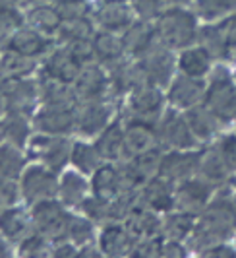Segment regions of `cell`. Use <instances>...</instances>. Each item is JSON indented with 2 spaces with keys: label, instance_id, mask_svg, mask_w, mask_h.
<instances>
[{
  "label": "cell",
  "instance_id": "obj_1",
  "mask_svg": "<svg viewBox=\"0 0 236 258\" xmlns=\"http://www.w3.org/2000/svg\"><path fill=\"white\" fill-rule=\"evenodd\" d=\"M236 235V206L230 186L224 184L217 188L215 196L205 210L196 218L194 231L186 241L190 250L201 252L207 246L226 243Z\"/></svg>",
  "mask_w": 236,
  "mask_h": 258
},
{
  "label": "cell",
  "instance_id": "obj_2",
  "mask_svg": "<svg viewBox=\"0 0 236 258\" xmlns=\"http://www.w3.org/2000/svg\"><path fill=\"white\" fill-rule=\"evenodd\" d=\"M155 31L161 43L172 51H182L197 43L199 18L188 6H167L155 20Z\"/></svg>",
  "mask_w": 236,
  "mask_h": 258
},
{
  "label": "cell",
  "instance_id": "obj_3",
  "mask_svg": "<svg viewBox=\"0 0 236 258\" xmlns=\"http://www.w3.org/2000/svg\"><path fill=\"white\" fill-rule=\"evenodd\" d=\"M203 105L223 124L236 122V82L232 80L230 70L223 66V62L215 66L207 78Z\"/></svg>",
  "mask_w": 236,
  "mask_h": 258
},
{
  "label": "cell",
  "instance_id": "obj_4",
  "mask_svg": "<svg viewBox=\"0 0 236 258\" xmlns=\"http://www.w3.org/2000/svg\"><path fill=\"white\" fill-rule=\"evenodd\" d=\"M197 43L207 49L215 62H236V12L199 26Z\"/></svg>",
  "mask_w": 236,
  "mask_h": 258
},
{
  "label": "cell",
  "instance_id": "obj_5",
  "mask_svg": "<svg viewBox=\"0 0 236 258\" xmlns=\"http://www.w3.org/2000/svg\"><path fill=\"white\" fill-rule=\"evenodd\" d=\"M74 142L68 136H53V134H31L26 146V154L29 159L43 163L45 167L62 173L70 163Z\"/></svg>",
  "mask_w": 236,
  "mask_h": 258
},
{
  "label": "cell",
  "instance_id": "obj_6",
  "mask_svg": "<svg viewBox=\"0 0 236 258\" xmlns=\"http://www.w3.org/2000/svg\"><path fill=\"white\" fill-rule=\"evenodd\" d=\"M167 93H163V88L153 86V84H144L136 90H132L124 101L120 111L122 118H138V120H147V122H157L161 115L167 109Z\"/></svg>",
  "mask_w": 236,
  "mask_h": 258
},
{
  "label": "cell",
  "instance_id": "obj_7",
  "mask_svg": "<svg viewBox=\"0 0 236 258\" xmlns=\"http://www.w3.org/2000/svg\"><path fill=\"white\" fill-rule=\"evenodd\" d=\"M72 212L66 208L58 198L41 200L31 206V221H33V231L41 233L49 241L58 243L64 241L68 235Z\"/></svg>",
  "mask_w": 236,
  "mask_h": 258
},
{
  "label": "cell",
  "instance_id": "obj_8",
  "mask_svg": "<svg viewBox=\"0 0 236 258\" xmlns=\"http://www.w3.org/2000/svg\"><path fill=\"white\" fill-rule=\"evenodd\" d=\"M118 105L112 99L79 101L76 107V132L85 140H95L118 116Z\"/></svg>",
  "mask_w": 236,
  "mask_h": 258
},
{
  "label": "cell",
  "instance_id": "obj_9",
  "mask_svg": "<svg viewBox=\"0 0 236 258\" xmlns=\"http://www.w3.org/2000/svg\"><path fill=\"white\" fill-rule=\"evenodd\" d=\"M58 173L53 169L45 167L43 163H31L24 169L20 177V194L22 202L27 206H33L41 200H49L58 196Z\"/></svg>",
  "mask_w": 236,
  "mask_h": 258
},
{
  "label": "cell",
  "instance_id": "obj_10",
  "mask_svg": "<svg viewBox=\"0 0 236 258\" xmlns=\"http://www.w3.org/2000/svg\"><path fill=\"white\" fill-rule=\"evenodd\" d=\"M157 138L163 150H197L201 146L190 128L184 111L174 107L165 109L157 120Z\"/></svg>",
  "mask_w": 236,
  "mask_h": 258
},
{
  "label": "cell",
  "instance_id": "obj_11",
  "mask_svg": "<svg viewBox=\"0 0 236 258\" xmlns=\"http://www.w3.org/2000/svg\"><path fill=\"white\" fill-rule=\"evenodd\" d=\"M0 93L6 101V113H16L33 118L39 109V80L20 78V80H2Z\"/></svg>",
  "mask_w": 236,
  "mask_h": 258
},
{
  "label": "cell",
  "instance_id": "obj_12",
  "mask_svg": "<svg viewBox=\"0 0 236 258\" xmlns=\"http://www.w3.org/2000/svg\"><path fill=\"white\" fill-rule=\"evenodd\" d=\"M136 60L142 66L147 82L153 84V86L163 88V90H167V86L171 84V80L178 72L176 51H172L171 47H167L161 41H157L149 51H145Z\"/></svg>",
  "mask_w": 236,
  "mask_h": 258
},
{
  "label": "cell",
  "instance_id": "obj_13",
  "mask_svg": "<svg viewBox=\"0 0 236 258\" xmlns=\"http://www.w3.org/2000/svg\"><path fill=\"white\" fill-rule=\"evenodd\" d=\"M91 18L97 29L112 33H124L136 22L130 2L120 0H93Z\"/></svg>",
  "mask_w": 236,
  "mask_h": 258
},
{
  "label": "cell",
  "instance_id": "obj_14",
  "mask_svg": "<svg viewBox=\"0 0 236 258\" xmlns=\"http://www.w3.org/2000/svg\"><path fill=\"white\" fill-rule=\"evenodd\" d=\"M201 152L203 150H165L157 175L174 184L196 177L201 161Z\"/></svg>",
  "mask_w": 236,
  "mask_h": 258
},
{
  "label": "cell",
  "instance_id": "obj_15",
  "mask_svg": "<svg viewBox=\"0 0 236 258\" xmlns=\"http://www.w3.org/2000/svg\"><path fill=\"white\" fill-rule=\"evenodd\" d=\"M215 192L217 186L201 179L199 175L176 182V210L199 216L211 202Z\"/></svg>",
  "mask_w": 236,
  "mask_h": 258
},
{
  "label": "cell",
  "instance_id": "obj_16",
  "mask_svg": "<svg viewBox=\"0 0 236 258\" xmlns=\"http://www.w3.org/2000/svg\"><path fill=\"white\" fill-rule=\"evenodd\" d=\"M207 90V80H199L176 72V76L167 86V103L178 111H186L190 107L203 103Z\"/></svg>",
  "mask_w": 236,
  "mask_h": 258
},
{
  "label": "cell",
  "instance_id": "obj_17",
  "mask_svg": "<svg viewBox=\"0 0 236 258\" xmlns=\"http://www.w3.org/2000/svg\"><path fill=\"white\" fill-rule=\"evenodd\" d=\"M35 132L70 136L76 132V107H39L31 118Z\"/></svg>",
  "mask_w": 236,
  "mask_h": 258
},
{
  "label": "cell",
  "instance_id": "obj_18",
  "mask_svg": "<svg viewBox=\"0 0 236 258\" xmlns=\"http://www.w3.org/2000/svg\"><path fill=\"white\" fill-rule=\"evenodd\" d=\"M81 66H83V62L66 45H56L49 54L43 56L39 74L60 80V82H66V84H74V80L78 78Z\"/></svg>",
  "mask_w": 236,
  "mask_h": 258
},
{
  "label": "cell",
  "instance_id": "obj_19",
  "mask_svg": "<svg viewBox=\"0 0 236 258\" xmlns=\"http://www.w3.org/2000/svg\"><path fill=\"white\" fill-rule=\"evenodd\" d=\"M74 91L78 101L108 99V70L99 62H87L81 66L78 78L74 80Z\"/></svg>",
  "mask_w": 236,
  "mask_h": 258
},
{
  "label": "cell",
  "instance_id": "obj_20",
  "mask_svg": "<svg viewBox=\"0 0 236 258\" xmlns=\"http://www.w3.org/2000/svg\"><path fill=\"white\" fill-rule=\"evenodd\" d=\"M4 47H8V49H12L16 52H22L29 58H37L39 60V58L49 54L56 47V41L51 35H45L37 29H33L31 26L24 24L10 37V41Z\"/></svg>",
  "mask_w": 236,
  "mask_h": 258
},
{
  "label": "cell",
  "instance_id": "obj_21",
  "mask_svg": "<svg viewBox=\"0 0 236 258\" xmlns=\"http://www.w3.org/2000/svg\"><path fill=\"white\" fill-rule=\"evenodd\" d=\"M124 154L134 157L151 148H157V122H147L138 118H124Z\"/></svg>",
  "mask_w": 236,
  "mask_h": 258
},
{
  "label": "cell",
  "instance_id": "obj_22",
  "mask_svg": "<svg viewBox=\"0 0 236 258\" xmlns=\"http://www.w3.org/2000/svg\"><path fill=\"white\" fill-rule=\"evenodd\" d=\"M140 202L157 214H167L176 208V184L161 175H153L140 190Z\"/></svg>",
  "mask_w": 236,
  "mask_h": 258
},
{
  "label": "cell",
  "instance_id": "obj_23",
  "mask_svg": "<svg viewBox=\"0 0 236 258\" xmlns=\"http://www.w3.org/2000/svg\"><path fill=\"white\" fill-rule=\"evenodd\" d=\"M136 245V239L126 229L122 221H108L103 223V229L99 233L97 246L101 254L105 256H130Z\"/></svg>",
  "mask_w": 236,
  "mask_h": 258
},
{
  "label": "cell",
  "instance_id": "obj_24",
  "mask_svg": "<svg viewBox=\"0 0 236 258\" xmlns=\"http://www.w3.org/2000/svg\"><path fill=\"white\" fill-rule=\"evenodd\" d=\"M184 116H186V120H188L190 128L194 132V136H196L197 142L201 144V146L217 142L219 136L223 134L224 124L203 103L186 109Z\"/></svg>",
  "mask_w": 236,
  "mask_h": 258
},
{
  "label": "cell",
  "instance_id": "obj_25",
  "mask_svg": "<svg viewBox=\"0 0 236 258\" xmlns=\"http://www.w3.org/2000/svg\"><path fill=\"white\" fill-rule=\"evenodd\" d=\"M91 194V184L87 175L78 169H64L58 181V200L70 210H79L83 200Z\"/></svg>",
  "mask_w": 236,
  "mask_h": 258
},
{
  "label": "cell",
  "instance_id": "obj_26",
  "mask_svg": "<svg viewBox=\"0 0 236 258\" xmlns=\"http://www.w3.org/2000/svg\"><path fill=\"white\" fill-rule=\"evenodd\" d=\"M29 233H33V221H31V212H27L24 206L0 208V235L6 237L12 245H18L24 241Z\"/></svg>",
  "mask_w": 236,
  "mask_h": 258
},
{
  "label": "cell",
  "instance_id": "obj_27",
  "mask_svg": "<svg viewBox=\"0 0 236 258\" xmlns=\"http://www.w3.org/2000/svg\"><path fill=\"white\" fill-rule=\"evenodd\" d=\"M126 225V229L132 233V237L136 241L140 239H145V237H153V235H159L161 233V223H163V218L161 214L149 210V208L140 202V196H138V202L134 204L128 216L122 221Z\"/></svg>",
  "mask_w": 236,
  "mask_h": 258
},
{
  "label": "cell",
  "instance_id": "obj_28",
  "mask_svg": "<svg viewBox=\"0 0 236 258\" xmlns=\"http://www.w3.org/2000/svg\"><path fill=\"white\" fill-rule=\"evenodd\" d=\"M93 52H95V62L103 64L106 70L128 58L122 33H112L103 29H97V33L93 35Z\"/></svg>",
  "mask_w": 236,
  "mask_h": 258
},
{
  "label": "cell",
  "instance_id": "obj_29",
  "mask_svg": "<svg viewBox=\"0 0 236 258\" xmlns=\"http://www.w3.org/2000/svg\"><path fill=\"white\" fill-rule=\"evenodd\" d=\"M213 62L215 58L211 56L207 49H203L199 43L186 47L176 54V66L178 72L186 74V76L199 78V80H207L213 70Z\"/></svg>",
  "mask_w": 236,
  "mask_h": 258
},
{
  "label": "cell",
  "instance_id": "obj_30",
  "mask_svg": "<svg viewBox=\"0 0 236 258\" xmlns=\"http://www.w3.org/2000/svg\"><path fill=\"white\" fill-rule=\"evenodd\" d=\"M95 148L101 154V157L108 163H116L120 159H124V118L118 113V116L106 126L95 140Z\"/></svg>",
  "mask_w": 236,
  "mask_h": 258
},
{
  "label": "cell",
  "instance_id": "obj_31",
  "mask_svg": "<svg viewBox=\"0 0 236 258\" xmlns=\"http://www.w3.org/2000/svg\"><path fill=\"white\" fill-rule=\"evenodd\" d=\"M122 41H124V49H126L128 56H132V58L142 56L145 51H149L159 41L157 31H155V22L136 18V22L122 33Z\"/></svg>",
  "mask_w": 236,
  "mask_h": 258
},
{
  "label": "cell",
  "instance_id": "obj_32",
  "mask_svg": "<svg viewBox=\"0 0 236 258\" xmlns=\"http://www.w3.org/2000/svg\"><path fill=\"white\" fill-rule=\"evenodd\" d=\"M78 103L72 84L39 74V107H78Z\"/></svg>",
  "mask_w": 236,
  "mask_h": 258
},
{
  "label": "cell",
  "instance_id": "obj_33",
  "mask_svg": "<svg viewBox=\"0 0 236 258\" xmlns=\"http://www.w3.org/2000/svg\"><path fill=\"white\" fill-rule=\"evenodd\" d=\"M230 173H232V169L226 163V159L219 152L217 146L205 148L201 152V161H199V169H197V175L201 179H205L207 182L215 184L217 188H221L224 184H228Z\"/></svg>",
  "mask_w": 236,
  "mask_h": 258
},
{
  "label": "cell",
  "instance_id": "obj_34",
  "mask_svg": "<svg viewBox=\"0 0 236 258\" xmlns=\"http://www.w3.org/2000/svg\"><path fill=\"white\" fill-rule=\"evenodd\" d=\"M89 184H91V194L97 200H101L105 204H110L112 200H116L118 196L122 194L116 163H108V161L103 163L91 175Z\"/></svg>",
  "mask_w": 236,
  "mask_h": 258
},
{
  "label": "cell",
  "instance_id": "obj_35",
  "mask_svg": "<svg viewBox=\"0 0 236 258\" xmlns=\"http://www.w3.org/2000/svg\"><path fill=\"white\" fill-rule=\"evenodd\" d=\"M39 72L37 58H29L22 52H16L8 47L0 49V82L2 80H20L31 78Z\"/></svg>",
  "mask_w": 236,
  "mask_h": 258
},
{
  "label": "cell",
  "instance_id": "obj_36",
  "mask_svg": "<svg viewBox=\"0 0 236 258\" xmlns=\"http://www.w3.org/2000/svg\"><path fill=\"white\" fill-rule=\"evenodd\" d=\"M62 16L58 12L56 4H35L29 6L26 12V24L31 26L33 29H37L45 35L54 37L58 33V29L62 26Z\"/></svg>",
  "mask_w": 236,
  "mask_h": 258
},
{
  "label": "cell",
  "instance_id": "obj_37",
  "mask_svg": "<svg viewBox=\"0 0 236 258\" xmlns=\"http://www.w3.org/2000/svg\"><path fill=\"white\" fill-rule=\"evenodd\" d=\"M196 218L194 214H188L182 210H172L167 212L163 223H161V233L165 239H172V241H180L186 243L190 239V235L194 231V225H196Z\"/></svg>",
  "mask_w": 236,
  "mask_h": 258
},
{
  "label": "cell",
  "instance_id": "obj_38",
  "mask_svg": "<svg viewBox=\"0 0 236 258\" xmlns=\"http://www.w3.org/2000/svg\"><path fill=\"white\" fill-rule=\"evenodd\" d=\"M26 150L14 146V144H0V179L8 181H20L24 169L27 167Z\"/></svg>",
  "mask_w": 236,
  "mask_h": 258
},
{
  "label": "cell",
  "instance_id": "obj_39",
  "mask_svg": "<svg viewBox=\"0 0 236 258\" xmlns=\"http://www.w3.org/2000/svg\"><path fill=\"white\" fill-rule=\"evenodd\" d=\"M97 33V26L91 16L83 18H74V20H64L58 33L54 35L56 45H70L74 41H83V39H93Z\"/></svg>",
  "mask_w": 236,
  "mask_h": 258
},
{
  "label": "cell",
  "instance_id": "obj_40",
  "mask_svg": "<svg viewBox=\"0 0 236 258\" xmlns=\"http://www.w3.org/2000/svg\"><path fill=\"white\" fill-rule=\"evenodd\" d=\"M70 163L74 165V169L81 171L83 175H89V177H91L93 173L101 167L103 163H106V161L101 157V154L97 152L95 144L85 142V138H83V142L78 140V142H74V146H72Z\"/></svg>",
  "mask_w": 236,
  "mask_h": 258
},
{
  "label": "cell",
  "instance_id": "obj_41",
  "mask_svg": "<svg viewBox=\"0 0 236 258\" xmlns=\"http://www.w3.org/2000/svg\"><path fill=\"white\" fill-rule=\"evenodd\" d=\"M2 122H4L6 142L26 150L27 142L31 138V126H33L31 118L24 115H16V113H6L2 116Z\"/></svg>",
  "mask_w": 236,
  "mask_h": 258
},
{
  "label": "cell",
  "instance_id": "obj_42",
  "mask_svg": "<svg viewBox=\"0 0 236 258\" xmlns=\"http://www.w3.org/2000/svg\"><path fill=\"white\" fill-rule=\"evenodd\" d=\"M95 225H97V223H95L91 218H87V216H83V214H72L66 239H68L70 243H74L78 248L93 245L95 239H97V235H95Z\"/></svg>",
  "mask_w": 236,
  "mask_h": 258
},
{
  "label": "cell",
  "instance_id": "obj_43",
  "mask_svg": "<svg viewBox=\"0 0 236 258\" xmlns=\"http://www.w3.org/2000/svg\"><path fill=\"white\" fill-rule=\"evenodd\" d=\"M194 12L203 24L223 20L236 12V0H194Z\"/></svg>",
  "mask_w": 236,
  "mask_h": 258
},
{
  "label": "cell",
  "instance_id": "obj_44",
  "mask_svg": "<svg viewBox=\"0 0 236 258\" xmlns=\"http://www.w3.org/2000/svg\"><path fill=\"white\" fill-rule=\"evenodd\" d=\"M53 246H54L53 241H49V239L43 237L41 233L33 231V233H29L24 241L18 243V254H20V256H29V258L53 256Z\"/></svg>",
  "mask_w": 236,
  "mask_h": 258
},
{
  "label": "cell",
  "instance_id": "obj_45",
  "mask_svg": "<svg viewBox=\"0 0 236 258\" xmlns=\"http://www.w3.org/2000/svg\"><path fill=\"white\" fill-rule=\"evenodd\" d=\"M24 24H26V14L22 12L20 6H6L0 10V49Z\"/></svg>",
  "mask_w": 236,
  "mask_h": 258
},
{
  "label": "cell",
  "instance_id": "obj_46",
  "mask_svg": "<svg viewBox=\"0 0 236 258\" xmlns=\"http://www.w3.org/2000/svg\"><path fill=\"white\" fill-rule=\"evenodd\" d=\"M54 4H56L58 12L62 16V20H74V18L91 16V0H56Z\"/></svg>",
  "mask_w": 236,
  "mask_h": 258
},
{
  "label": "cell",
  "instance_id": "obj_47",
  "mask_svg": "<svg viewBox=\"0 0 236 258\" xmlns=\"http://www.w3.org/2000/svg\"><path fill=\"white\" fill-rule=\"evenodd\" d=\"M132 10L136 14L138 20H147V22H155L159 14L167 8L165 0H128Z\"/></svg>",
  "mask_w": 236,
  "mask_h": 258
},
{
  "label": "cell",
  "instance_id": "obj_48",
  "mask_svg": "<svg viewBox=\"0 0 236 258\" xmlns=\"http://www.w3.org/2000/svg\"><path fill=\"white\" fill-rule=\"evenodd\" d=\"M20 200H22V194H20V184H18V181L0 179V208L18 204Z\"/></svg>",
  "mask_w": 236,
  "mask_h": 258
},
{
  "label": "cell",
  "instance_id": "obj_49",
  "mask_svg": "<svg viewBox=\"0 0 236 258\" xmlns=\"http://www.w3.org/2000/svg\"><path fill=\"white\" fill-rule=\"evenodd\" d=\"M215 146L219 148V152L223 154L226 159V163L230 165L232 171H236V132L234 134H221L219 140L215 142Z\"/></svg>",
  "mask_w": 236,
  "mask_h": 258
},
{
  "label": "cell",
  "instance_id": "obj_50",
  "mask_svg": "<svg viewBox=\"0 0 236 258\" xmlns=\"http://www.w3.org/2000/svg\"><path fill=\"white\" fill-rule=\"evenodd\" d=\"M201 256L205 258H226V256H236V250L232 246H228L226 243H217V245L213 246H207L205 250H201L199 252Z\"/></svg>",
  "mask_w": 236,
  "mask_h": 258
},
{
  "label": "cell",
  "instance_id": "obj_51",
  "mask_svg": "<svg viewBox=\"0 0 236 258\" xmlns=\"http://www.w3.org/2000/svg\"><path fill=\"white\" fill-rule=\"evenodd\" d=\"M161 256H172V258L176 256V258H182V256H188V252H186V246H184L182 243H180V241L165 239Z\"/></svg>",
  "mask_w": 236,
  "mask_h": 258
},
{
  "label": "cell",
  "instance_id": "obj_52",
  "mask_svg": "<svg viewBox=\"0 0 236 258\" xmlns=\"http://www.w3.org/2000/svg\"><path fill=\"white\" fill-rule=\"evenodd\" d=\"M12 243L0 235V258H6V256H12Z\"/></svg>",
  "mask_w": 236,
  "mask_h": 258
},
{
  "label": "cell",
  "instance_id": "obj_53",
  "mask_svg": "<svg viewBox=\"0 0 236 258\" xmlns=\"http://www.w3.org/2000/svg\"><path fill=\"white\" fill-rule=\"evenodd\" d=\"M56 0H20V6L24 8H29V6H35V4H53Z\"/></svg>",
  "mask_w": 236,
  "mask_h": 258
},
{
  "label": "cell",
  "instance_id": "obj_54",
  "mask_svg": "<svg viewBox=\"0 0 236 258\" xmlns=\"http://www.w3.org/2000/svg\"><path fill=\"white\" fill-rule=\"evenodd\" d=\"M167 6H188L192 4V0H165Z\"/></svg>",
  "mask_w": 236,
  "mask_h": 258
},
{
  "label": "cell",
  "instance_id": "obj_55",
  "mask_svg": "<svg viewBox=\"0 0 236 258\" xmlns=\"http://www.w3.org/2000/svg\"><path fill=\"white\" fill-rule=\"evenodd\" d=\"M6 115V101H4V95L0 93V118Z\"/></svg>",
  "mask_w": 236,
  "mask_h": 258
},
{
  "label": "cell",
  "instance_id": "obj_56",
  "mask_svg": "<svg viewBox=\"0 0 236 258\" xmlns=\"http://www.w3.org/2000/svg\"><path fill=\"white\" fill-rule=\"evenodd\" d=\"M230 74H232V80L236 82V62H234V66H232V70H230Z\"/></svg>",
  "mask_w": 236,
  "mask_h": 258
},
{
  "label": "cell",
  "instance_id": "obj_57",
  "mask_svg": "<svg viewBox=\"0 0 236 258\" xmlns=\"http://www.w3.org/2000/svg\"><path fill=\"white\" fill-rule=\"evenodd\" d=\"M230 192H232V200H234V206H236V184L234 188H230Z\"/></svg>",
  "mask_w": 236,
  "mask_h": 258
},
{
  "label": "cell",
  "instance_id": "obj_58",
  "mask_svg": "<svg viewBox=\"0 0 236 258\" xmlns=\"http://www.w3.org/2000/svg\"><path fill=\"white\" fill-rule=\"evenodd\" d=\"M120 2H128V0H120Z\"/></svg>",
  "mask_w": 236,
  "mask_h": 258
}]
</instances>
